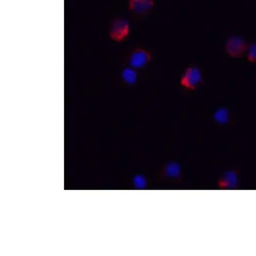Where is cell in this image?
Segmentation results:
<instances>
[{"label": "cell", "instance_id": "obj_1", "mask_svg": "<svg viewBox=\"0 0 256 256\" xmlns=\"http://www.w3.org/2000/svg\"><path fill=\"white\" fill-rule=\"evenodd\" d=\"M248 44L245 39L238 36H232L228 38L225 44L227 54L234 58H240L246 54Z\"/></svg>", "mask_w": 256, "mask_h": 256}, {"label": "cell", "instance_id": "obj_2", "mask_svg": "<svg viewBox=\"0 0 256 256\" xmlns=\"http://www.w3.org/2000/svg\"><path fill=\"white\" fill-rule=\"evenodd\" d=\"M130 25L126 19L118 18L114 20L110 30V36L116 42H122L128 38L130 34Z\"/></svg>", "mask_w": 256, "mask_h": 256}, {"label": "cell", "instance_id": "obj_3", "mask_svg": "<svg viewBox=\"0 0 256 256\" xmlns=\"http://www.w3.org/2000/svg\"><path fill=\"white\" fill-rule=\"evenodd\" d=\"M202 80L201 70L198 67L192 66L184 72L180 80L181 86L188 90H194L200 84Z\"/></svg>", "mask_w": 256, "mask_h": 256}, {"label": "cell", "instance_id": "obj_4", "mask_svg": "<svg viewBox=\"0 0 256 256\" xmlns=\"http://www.w3.org/2000/svg\"><path fill=\"white\" fill-rule=\"evenodd\" d=\"M152 56L148 50L142 48H134L129 56V64L134 69L142 68L152 61Z\"/></svg>", "mask_w": 256, "mask_h": 256}, {"label": "cell", "instance_id": "obj_5", "mask_svg": "<svg viewBox=\"0 0 256 256\" xmlns=\"http://www.w3.org/2000/svg\"><path fill=\"white\" fill-rule=\"evenodd\" d=\"M155 5L154 0H128L129 11L134 14L144 16L148 14Z\"/></svg>", "mask_w": 256, "mask_h": 256}, {"label": "cell", "instance_id": "obj_6", "mask_svg": "<svg viewBox=\"0 0 256 256\" xmlns=\"http://www.w3.org/2000/svg\"><path fill=\"white\" fill-rule=\"evenodd\" d=\"M136 69L130 67L126 68L122 72V78L124 82L128 84H133L136 82L138 74Z\"/></svg>", "mask_w": 256, "mask_h": 256}, {"label": "cell", "instance_id": "obj_7", "mask_svg": "<svg viewBox=\"0 0 256 256\" xmlns=\"http://www.w3.org/2000/svg\"><path fill=\"white\" fill-rule=\"evenodd\" d=\"M246 55L247 60L249 62L256 63V42L248 45Z\"/></svg>", "mask_w": 256, "mask_h": 256}, {"label": "cell", "instance_id": "obj_8", "mask_svg": "<svg viewBox=\"0 0 256 256\" xmlns=\"http://www.w3.org/2000/svg\"><path fill=\"white\" fill-rule=\"evenodd\" d=\"M236 181V176L231 172L226 174L222 180V185L224 188L234 185Z\"/></svg>", "mask_w": 256, "mask_h": 256}]
</instances>
